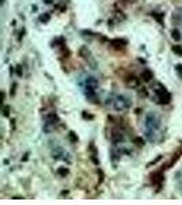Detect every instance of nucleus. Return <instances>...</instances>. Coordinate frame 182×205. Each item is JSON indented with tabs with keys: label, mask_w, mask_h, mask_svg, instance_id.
<instances>
[{
	"label": "nucleus",
	"mask_w": 182,
	"mask_h": 205,
	"mask_svg": "<svg viewBox=\"0 0 182 205\" xmlns=\"http://www.w3.org/2000/svg\"><path fill=\"white\" fill-rule=\"evenodd\" d=\"M158 129H159L158 116L155 114H152V112H149L145 118V135L149 141H153L155 140V135L158 133Z\"/></svg>",
	"instance_id": "obj_1"
},
{
	"label": "nucleus",
	"mask_w": 182,
	"mask_h": 205,
	"mask_svg": "<svg viewBox=\"0 0 182 205\" xmlns=\"http://www.w3.org/2000/svg\"><path fill=\"white\" fill-rule=\"evenodd\" d=\"M130 105H131V103L126 96H116L114 99V108L116 111H125Z\"/></svg>",
	"instance_id": "obj_2"
},
{
	"label": "nucleus",
	"mask_w": 182,
	"mask_h": 205,
	"mask_svg": "<svg viewBox=\"0 0 182 205\" xmlns=\"http://www.w3.org/2000/svg\"><path fill=\"white\" fill-rule=\"evenodd\" d=\"M155 96H156V100L159 104H168L171 101V96L166 89H156Z\"/></svg>",
	"instance_id": "obj_3"
},
{
	"label": "nucleus",
	"mask_w": 182,
	"mask_h": 205,
	"mask_svg": "<svg viewBox=\"0 0 182 205\" xmlns=\"http://www.w3.org/2000/svg\"><path fill=\"white\" fill-rule=\"evenodd\" d=\"M152 78H153V73H152L149 68H145V70L143 71V74H141V79H143L144 82H149Z\"/></svg>",
	"instance_id": "obj_4"
},
{
	"label": "nucleus",
	"mask_w": 182,
	"mask_h": 205,
	"mask_svg": "<svg viewBox=\"0 0 182 205\" xmlns=\"http://www.w3.org/2000/svg\"><path fill=\"white\" fill-rule=\"evenodd\" d=\"M85 85H86V88H97V81H96L93 77H88L86 81H85Z\"/></svg>",
	"instance_id": "obj_5"
},
{
	"label": "nucleus",
	"mask_w": 182,
	"mask_h": 205,
	"mask_svg": "<svg viewBox=\"0 0 182 205\" xmlns=\"http://www.w3.org/2000/svg\"><path fill=\"white\" fill-rule=\"evenodd\" d=\"M56 120H58V116H56V114H49V115H47V122H48V125H54Z\"/></svg>",
	"instance_id": "obj_6"
},
{
	"label": "nucleus",
	"mask_w": 182,
	"mask_h": 205,
	"mask_svg": "<svg viewBox=\"0 0 182 205\" xmlns=\"http://www.w3.org/2000/svg\"><path fill=\"white\" fill-rule=\"evenodd\" d=\"M131 81H127V85H129V86H133V88H137L138 86V83H140V81L138 79H136L134 77H131Z\"/></svg>",
	"instance_id": "obj_7"
},
{
	"label": "nucleus",
	"mask_w": 182,
	"mask_h": 205,
	"mask_svg": "<svg viewBox=\"0 0 182 205\" xmlns=\"http://www.w3.org/2000/svg\"><path fill=\"white\" fill-rule=\"evenodd\" d=\"M125 41H121V40H114L112 41V45H115V48H122V45H125Z\"/></svg>",
	"instance_id": "obj_8"
},
{
	"label": "nucleus",
	"mask_w": 182,
	"mask_h": 205,
	"mask_svg": "<svg viewBox=\"0 0 182 205\" xmlns=\"http://www.w3.org/2000/svg\"><path fill=\"white\" fill-rule=\"evenodd\" d=\"M173 38L174 40H179L181 38V36H179V32L175 29V30H173Z\"/></svg>",
	"instance_id": "obj_9"
},
{
	"label": "nucleus",
	"mask_w": 182,
	"mask_h": 205,
	"mask_svg": "<svg viewBox=\"0 0 182 205\" xmlns=\"http://www.w3.org/2000/svg\"><path fill=\"white\" fill-rule=\"evenodd\" d=\"M173 51L175 52V53H178V55H182V48L179 47V45H177V47H174V49Z\"/></svg>",
	"instance_id": "obj_10"
},
{
	"label": "nucleus",
	"mask_w": 182,
	"mask_h": 205,
	"mask_svg": "<svg viewBox=\"0 0 182 205\" xmlns=\"http://www.w3.org/2000/svg\"><path fill=\"white\" fill-rule=\"evenodd\" d=\"M58 172H59V174H62V175H67V172H69V171H67V168H60V170L58 171Z\"/></svg>",
	"instance_id": "obj_11"
},
{
	"label": "nucleus",
	"mask_w": 182,
	"mask_h": 205,
	"mask_svg": "<svg viewBox=\"0 0 182 205\" xmlns=\"http://www.w3.org/2000/svg\"><path fill=\"white\" fill-rule=\"evenodd\" d=\"M134 141H136V144H138V146L144 145V141H143V140H140V138H136Z\"/></svg>",
	"instance_id": "obj_12"
},
{
	"label": "nucleus",
	"mask_w": 182,
	"mask_h": 205,
	"mask_svg": "<svg viewBox=\"0 0 182 205\" xmlns=\"http://www.w3.org/2000/svg\"><path fill=\"white\" fill-rule=\"evenodd\" d=\"M177 71H178V74H179V77L182 78V66L179 64V66H177Z\"/></svg>",
	"instance_id": "obj_13"
},
{
	"label": "nucleus",
	"mask_w": 182,
	"mask_h": 205,
	"mask_svg": "<svg viewBox=\"0 0 182 205\" xmlns=\"http://www.w3.org/2000/svg\"><path fill=\"white\" fill-rule=\"evenodd\" d=\"M40 19H41V21H43V22H44V21H48V19H49V16H48V15H45V16H41Z\"/></svg>",
	"instance_id": "obj_14"
},
{
	"label": "nucleus",
	"mask_w": 182,
	"mask_h": 205,
	"mask_svg": "<svg viewBox=\"0 0 182 205\" xmlns=\"http://www.w3.org/2000/svg\"><path fill=\"white\" fill-rule=\"evenodd\" d=\"M44 1H45V3H47V4H51V3H54V0H44Z\"/></svg>",
	"instance_id": "obj_15"
}]
</instances>
